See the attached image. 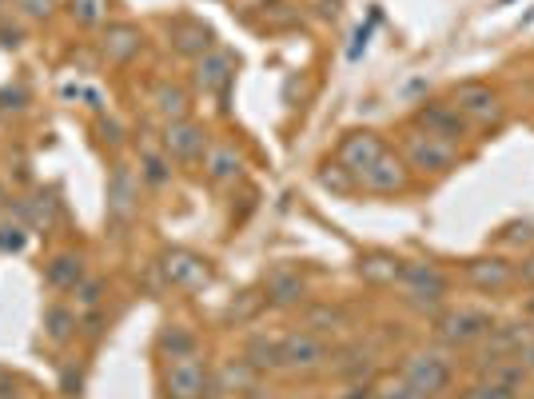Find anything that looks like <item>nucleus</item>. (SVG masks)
I'll use <instances>...</instances> for the list:
<instances>
[{"instance_id":"nucleus-1","label":"nucleus","mask_w":534,"mask_h":399,"mask_svg":"<svg viewBox=\"0 0 534 399\" xmlns=\"http://www.w3.org/2000/svg\"><path fill=\"white\" fill-rule=\"evenodd\" d=\"M399 288H403V296H407V304H415V308H423V312H435L443 300H447V292H451V280L435 268V264H403L399 268Z\"/></svg>"},{"instance_id":"nucleus-2","label":"nucleus","mask_w":534,"mask_h":399,"mask_svg":"<svg viewBox=\"0 0 534 399\" xmlns=\"http://www.w3.org/2000/svg\"><path fill=\"white\" fill-rule=\"evenodd\" d=\"M403 380H407L423 399H435L439 392L451 388L455 368H451V360H447L443 352H415V356L403 364Z\"/></svg>"},{"instance_id":"nucleus-3","label":"nucleus","mask_w":534,"mask_h":399,"mask_svg":"<svg viewBox=\"0 0 534 399\" xmlns=\"http://www.w3.org/2000/svg\"><path fill=\"white\" fill-rule=\"evenodd\" d=\"M451 104L459 108V116H463L467 124H479V128L503 124V100H499V92H495L491 84L467 80V84L455 88V100H451Z\"/></svg>"},{"instance_id":"nucleus-4","label":"nucleus","mask_w":534,"mask_h":399,"mask_svg":"<svg viewBox=\"0 0 534 399\" xmlns=\"http://www.w3.org/2000/svg\"><path fill=\"white\" fill-rule=\"evenodd\" d=\"M495 328V320L483 308H451L439 320V340L447 348H475L487 340V332Z\"/></svg>"},{"instance_id":"nucleus-5","label":"nucleus","mask_w":534,"mask_h":399,"mask_svg":"<svg viewBox=\"0 0 534 399\" xmlns=\"http://www.w3.org/2000/svg\"><path fill=\"white\" fill-rule=\"evenodd\" d=\"M403 148H407L411 168H419V172H435V176L451 172L455 160H459V148H455L451 140H439V136H431V132H423V128H419V132H407Z\"/></svg>"},{"instance_id":"nucleus-6","label":"nucleus","mask_w":534,"mask_h":399,"mask_svg":"<svg viewBox=\"0 0 534 399\" xmlns=\"http://www.w3.org/2000/svg\"><path fill=\"white\" fill-rule=\"evenodd\" d=\"M331 360L323 336L315 332H291L279 340V368L283 372H319Z\"/></svg>"},{"instance_id":"nucleus-7","label":"nucleus","mask_w":534,"mask_h":399,"mask_svg":"<svg viewBox=\"0 0 534 399\" xmlns=\"http://www.w3.org/2000/svg\"><path fill=\"white\" fill-rule=\"evenodd\" d=\"M208 368L196 360V356H188V360H176L172 368H168V376H164V396L168 399H204L208 396Z\"/></svg>"},{"instance_id":"nucleus-8","label":"nucleus","mask_w":534,"mask_h":399,"mask_svg":"<svg viewBox=\"0 0 534 399\" xmlns=\"http://www.w3.org/2000/svg\"><path fill=\"white\" fill-rule=\"evenodd\" d=\"M387 152V144H383V136L379 132H351V136H343V144H339V164L359 180L379 156Z\"/></svg>"},{"instance_id":"nucleus-9","label":"nucleus","mask_w":534,"mask_h":399,"mask_svg":"<svg viewBox=\"0 0 534 399\" xmlns=\"http://www.w3.org/2000/svg\"><path fill=\"white\" fill-rule=\"evenodd\" d=\"M160 272H164V280H168L172 288H204V284L212 280V268H208V260H200L196 252H184V248H176V252H164V260H160Z\"/></svg>"},{"instance_id":"nucleus-10","label":"nucleus","mask_w":534,"mask_h":399,"mask_svg":"<svg viewBox=\"0 0 534 399\" xmlns=\"http://www.w3.org/2000/svg\"><path fill=\"white\" fill-rule=\"evenodd\" d=\"M164 148H168L172 160L196 164V160L208 156V136H204V128L192 124V120H172L168 132H164Z\"/></svg>"},{"instance_id":"nucleus-11","label":"nucleus","mask_w":534,"mask_h":399,"mask_svg":"<svg viewBox=\"0 0 534 399\" xmlns=\"http://www.w3.org/2000/svg\"><path fill=\"white\" fill-rule=\"evenodd\" d=\"M355 184H363L367 192H375V196H391V192H403L407 188V164L395 156V152H383Z\"/></svg>"},{"instance_id":"nucleus-12","label":"nucleus","mask_w":534,"mask_h":399,"mask_svg":"<svg viewBox=\"0 0 534 399\" xmlns=\"http://www.w3.org/2000/svg\"><path fill=\"white\" fill-rule=\"evenodd\" d=\"M419 128L439 136V140H451V144H459L467 136V120L459 116V108L455 104H439V100L419 108Z\"/></svg>"},{"instance_id":"nucleus-13","label":"nucleus","mask_w":534,"mask_h":399,"mask_svg":"<svg viewBox=\"0 0 534 399\" xmlns=\"http://www.w3.org/2000/svg\"><path fill=\"white\" fill-rule=\"evenodd\" d=\"M132 212H136V176H132V168L116 164L108 176V220L124 224V220H132Z\"/></svg>"},{"instance_id":"nucleus-14","label":"nucleus","mask_w":534,"mask_h":399,"mask_svg":"<svg viewBox=\"0 0 534 399\" xmlns=\"http://www.w3.org/2000/svg\"><path fill=\"white\" fill-rule=\"evenodd\" d=\"M232 76H236V60L228 56V52H204L200 56V64H196V80H200V88L204 92H224L228 84H232Z\"/></svg>"},{"instance_id":"nucleus-15","label":"nucleus","mask_w":534,"mask_h":399,"mask_svg":"<svg viewBox=\"0 0 534 399\" xmlns=\"http://www.w3.org/2000/svg\"><path fill=\"white\" fill-rule=\"evenodd\" d=\"M467 280L475 288H483V292H499V288H507L515 280V268L507 260H499V256H483V260L467 264Z\"/></svg>"},{"instance_id":"nucleus-16","label":"nucleus","mask_w":534,"mask_h":399,"mask_svg":"<svg viewBox=\"0 0 534 399\" xmlns=\"http://www.w3.org/2000/svg\"><path fill=\"white\" fill-rule=\"evenodd\" d=\"M303 296H307V284H303V276L299 272H271V280H267V304L271 308H295V304H303Z\"/></svg>"},{"instance_id":"nucleus-17","label":"nucleus","mask_w":534,"mask_h":399,"mask_svg":"<svg viewBox=\"0 0 534 399\" xmlns=\"http://www.w3.org/2000/svg\"><path fill=\"white\" fill-rule=\"evenodd\" d=\"M204 168H208V176H212L216 184H232V180H240V172H244V156H240L232 144H216V148H208Z\"/></svg>"},{"instance_id":"nucleus-18","label":"nucleus","mask_w":534,"mask_h":399,"mask_svg":"<svg viewBox=\"0 0 534 399\" xmlns=\"http://www.w3.org/2000/svg\"><path fill=\"white\" fill-rule=\"evenodd\" d=\"M44 280L56 292H76V284L84 280V260L72 252H60V256H52V264H44Z\"/></svg>"},{"instance_id":"nucleus-19","label":"nucleus","mask_w":534,"mask_h":399,"mask_svg":"<svg viewBox=\"0 0 534 399\" xmlns=\"http://www.w3.org/2000/svg\"><path fill=\"white\" fill-rule=\"evenodd\" d=\"M172 44L184 56H204V52H212V28L200 24V20H180L172 28Z\"/></svg>"},{"instance_id":"nucleus-20","label":"nucleus","mask_w":534,"mask_h":399,"mask_svg":"<svg viewBox=\"0 0 534 399\" xmlns=\"http://www.w3.org/2000/svg\"><path fill=\"white\" fill-rule=\"evenodd\" d=\"M140 48H144V36L136 24H108V32H104L108 60H132Z\"/></svg>"},{"instance_id":"nucleus-21","label":"nucleus","mask_w":534,"mask_h":399,"mask_svg":"<svg viewBox=\"0 0 534 399\" xmlns=\"http://www.w3.org/2000/svg\"><path fill=\"white\" fill-rule=\"evenodd\" d=\"M256 368L248 364V360H232V364H224L220 372H216V392H240V396H248L252 388H256Z\"/></svg>"},{"instance_id":"nucleus-22","label":"nucleus","mask_w":534,"mask_h":399,"mask_svg":"<svg viewBox=\"0 0 534 399\" xmlns=\"http://www.w3.org/2000/svg\"><path fill=\"white\" fill-rule=\"evenodd\" d=\"M156 112L172 124V120H188V96H184V88H176V84H160L156 88Z\"/></svg>"},{"instance_id":"nucleus-23","label":"nucleus","mask_w":534,"mask_h":399,"mask_svg":"<svg viewBox=\"0 0 534 399\" xmlns=\"http://www.w3.org/2000/svg\"><path fill=\"white\" fill-rule=\"evenodd\" d=\"M339 328H347V312H343V308L319 304V308H311V312L303 316V332L323 336V332H339Z\"/></svg>"},{"instance_id":"nucleus-24","label":"nucleus","mask_w":534,"mask_h":399,"mask_svg":"<svg viewBox=\"0 0 534 399\" xmlns=\"http://www.w3.org/2000/svg\"><path fill=\"white\" fill-rule=\"evenodd\" d=\"M44 328H48V336H52L56 344H64V340L80 328V320H76L72 308H48V312H44Z\"/></svg>"},{"instance_id":"nucleus-25","label":"nucleus","mask_w":534,"mask_h":399,"mask_svg":"<svg viewBox=\"0 0 534 399\" xmlns=\"http://www.w3.org/2000/svg\"><path fill=\"white\" fill-rule=\"evenodd\" d=\"M244 360L256 368V372H271V368H279V340H252L248 344V352H244Z\"/></svg>"},{"instance_id":"nucleus-26","label":"nucleus","mask_w":534,"mask_h":399,"mask_svg":"<svg viewBox=\"0 0 534 399\" xmlns=\"http://www.w3.org/2000/svg\"><path fill=\"white\" fill-rule=\"evenodd\" d=\"M108 4L112 0H68V12H72V20L76 24H104L108 20Z\"/></svg>"},{"instance_id":"nucleus-27","label":"nucleus","mask_w":534,"mask_h":399,"mask_svg":"<svg viewBox=\"0 0 534 399\" xmlns=\"http://www.w3.org/2000/svg\"><path fill=\"white\" fill-rule=\"evenodd\" d=\"M399 260H387V256H371V260H363L359 264V272L367 276V280H375V284H395L399 280Z\"/></svg>"},{"instance_id":"nucleus-28","label":"nucleus","mask_w":534,"mask_h":399,"mask_svg":"<svg viewBox=\"0 0 534 399\" xmlns=\"http://www.w3.org/2000/svg\"><path fill=\"white\" fill-rule=\"evenodd\" d=\"M160 348H164L172 360H188V356L196 352V336L184 332V328H168V332L160 336Z\"/></svg>"},{"instance_id":"nucleus-29","label":"nucleus","mask_w":534,"mask_h":399,"mask_svg":"<svg viewBox=\"0 0 534 399\" xmlns=\"http://www.w3.org/2000/svg\"><path fill=\"white\" fill-rule=\"evenodd\" d=\"M459 399H523V392H515V388H507V384L483 376V380H475Z\"/></svg>"},{"instance_id":"nucleus-30","label":"nucleus","mask_w":534,"mask_h":399,"mask_svg":"<svg viewBox=\"0 0 534 399\" xmlns=\"http://www.w3.org/2000/svg\"><path fill=\"white\" fill-rule=\"evenodd\" d=\"M168 176H172V172H168V160H164L160 152H144V180L160 188V184H168Z\"/></svg>"},{"instance_id":"nucleus-31","label":"nucleus","mask_w":534,"mask_h":399,"mask_svg":"<svg viewBox=\"0 0 534 399\" xmlns=\"http://www.w3.org/2000/svg\"><path fill=\"white\" fill-rule=\"evenodd\" d=\"M319 180L327 184V188H335V192H347L351 184H355V176L335 160V164H323V172H319Z\"/></svg>"},{"instance_id":"nucleus-32","label":"nucleus","mask_w":534,"mask_h":399,"mask_svg":"<svg viewBox=\"0 0 534 399\" xmlns=\"http://www.w3.org/2000/svg\"><path fill=\"white\" fill-rule=\"evenodd\" d=\"M28 244V236H24V228L20 224H0V252L8 256V252H20Z\"/></svg>"},{"instance_id":"nucleus-33","label":"nucleus","mask_w":534,"mask_h":399,"mask_svg":"<svg viewBox=\"0 0 534 399\" xmlns=\"http://www.w3.org/2000/svg\"><path fill=\"white\" fill-rule=\"evenodd\" d=\"M100 292H104L100 280H80V284H76V304H80V308H96V304H100Z\"/></svg>"},{"instance_id":"nucleus-34","label":"nucleus","mask_w":534,"mask_h":399,"mask_svg":"<svg viewBox=\"0 0 534 399\" xmlns=\"http://www.w3.org/2000/svg\"><path fill=\"white\" fill-rule=\"evenodd\" d=\"M379 399H423V396H419V392H415V388L399 376L395 384H383V388H379Z\"/></svg>"},{"instance_id":"nucleus-35","label":"nucleus","mask_w":534,"mask_h":399,"mask_svg":"<svg viewBox=\"0 0 534 399\" xmlns=\"http://www.w3.org/2000/svg\"><path fill=\"white\" fill-rule=\"evenodd\" d=\"M24 104V92L20 88H4L0 92V108H20Z\"/></svg>"},{"instance_id":"nucleus-36","label":"nucleus","mask_w":534,"mask_h":399,"mask_svg":"<svg viewBox=\"0 0 534 399\" xmlns=\"http://www.w3.org/2000/svg\"><path fill=\"white\" fill-rule=\"evenodd\" d=\"M0 399H16V376L0 368Z\"/></svg>"},{"instance_id":"nucleus-37","label":"nucleus","mask_w":534,"mask_h":399,"mask_svg":"<svg viewBox=\"0 0 534 399\" xmlns=\"http://www.w3.org/2000/svg\"><path fill=\"white\" fill-rule=\"evenodd\" d=\"M343 399H379V392H375V388H363V384H359V388H351V392H347Z\"/></svg>"},{"instance_id":"nucleus-38","label":"nucleus","mask_w":534,"mask_h":399,"mask_svg":"<svg viewBox=\"0 0 534 399\" xmlns=\"http://www.w3.org/2000/svg\"><path fill=\"white\" fill-rule=\"evenodd\" d=\"M48 4H52V0H28V12H32V16H48Z\"/></svg>"},{"instance_id":"nucleus-39","label":"nucleus","mask_w":534,"mask_h":399,"mask_svg":"<svg viewBox=\"0 0 534 399\" xmlns=\"http://www.w3.org/2000/svg\"><path fill=\"white\" fill-rule=\"evenodd\" d=\"M519 360H523V368H527V372H534V340L523 348V356H519Z\"/></svg>"},{"instance_id":"nucleus-40","label":"nucleus","mask_w":534,"mask_h":399,"mask_svg":"<svg viewBox=\"0 0 534 399\" xmlns=\"http://www.w3.org/2000/svg\"><path fill=\"white\" fill-rule=\"evenodd\" d=\"M523 280H527V284H534V260H531V268H523Z\"/></svg>"},{"instance_id":"nucleus-41","label":"nucleus","mask_w":534,"mask_h":399,"mask_svg":"<svg viewBox=\"0 0 534 399\" xmlns=\"http://www.w3.org/2000/svg\"><path fill=\"white\" fill-rule=\"evenodd\" d=\"M244 399H271V396H267V392H256V388H252V392H248Z\"/></svg>"},{"instance_id":"nucleus-42","label":"nucleus","mask_w":534,"mask_h":399,"mask_svg":"<svg viewBox=\"0 0 534 399\" xmlns=\"http://www.w3.org/2000/svg\"><path fill=\"white\" fill-rule=\"evenodd\" d=\"M531 316H534V296H531Z\"/></svg>"},{"instance_id":"nucleus-43","label":"nucleus","mask_w":534,"mask_h":399,"mask_svg":"<svg viewBox=\"0 0 534 399\" xmlns=\"http://www.w3.org/2000/svg\"><path fill=\"white\" fill-rule=\"evenodd\" d=\"M0 204H4V192H0Z\"/></svg>"}]
</instances>
